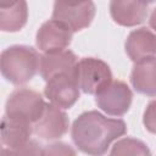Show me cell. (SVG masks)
Here are the masks:
<instances>
[{"mask_svg":"<svg viewBox=\"0 0 156 156\" xmlns=\"http://www.w3.org/2000/svg\"><path fill=\"white\" fill-rule=\"evenodd\" d=\"M126 132L127 126L123 119L108 118L98 111H87L74 119L71 136L82 152L102 155L110 144L124 135Z\"/></svg>","mask_w":156,"mask_h":156,"instance_id":"6da1fadb","label":"cell"},{"mask_svg":"<svg viewBox=\"0 0 156 156\" xmlns=\"http://www.w3.org/2000/svg\"><path fill=\"white\" fill-rule=\"evenodd\" d=\"M40 56L37 50L27 45H12L6 48L0 56V68L2 77L15 84L28 83L39 68Z\"/></svg>","mask_w":156,"mask_h":156,"instance_id":"7a4b0ae2","label":"cell"},{"mask_svg":"<svg viewBox=\"0 0 156 156\" xmlns=\"http://www.w3.org/2000/svg\"><path fill=\"white\" fill-rule=\"evenodd\" d=\"M1 143L6 149L2 154H41L40 145L30 139L33 123L20 116L5 115L1 121Z\"/></svg>","mask_w":156,"mask_h":156,"instance_id":"3957f363","label":"cell"},{"mask_svg":"<svg viewBox=\"0 0 156 156\" xmlns=\"http://www.w3.org/2000/svg\"><path fill=\"white\" fill-rule=\"evenodd\" d=\"M74 79L83 93L96 95L112 82V72L105 61L83 57L76 65Z\"/></svg>","mask_w":156,"mask_h":156,"instance_id":"277c9868","label":"cell"},{"mask_svg":"<svg viewBox=\"0 0 156 156\" xmlns=\"http://www.w3.org/2000/svg\"><path fill=\"white\" fill-rule=\"evenodd\" d=\"M95 11L91 0H55L52 18L68 26L72 32H78L90 26Z\"/></svg>","mask_w":156,"mask_h":156,"instance_id":"5b68a950","label":"cell"},{"mask_svg":"<svg viewBox=\"0 0 156 156\" xmlns=\"http://www.w3.org/2000/svg\"><path fill=\"white\" fill-rule=\"evenodd\" d=\"M45 105L46 104L38 91L29 88H18L9 95L5 115L20 116L34 123L41 116Z\"/></svg>","mask_w":156,"mask_h":156,"instance_id":"8992f818","label":"cell"},{"mask_svg":"<svg viewBox=\"0 0 156 156\" xmlns=\"http://www.w3.org/2000/svg\"><path fill=\"white\" fill-rule=\"evenodd\" d=\"M95 96L98 107L110 116H123L127 113L133 100L130 88L122 80H112Z\"/></svg>","mask_w":156,"mask_h":156,"instance_id":"52a82bcc","label":"cell"},{"mask_svg":"<svg viewBox=\"0 0 156 156\" xmlns=\"http://www.w3.org/2000/svg\"><path fill=\"white\" fill-rule=\"evenodd\" d=\"M45 96L55 106L67 110L79 99V87L72 74H57L46 82Z\"/></svg>","mask_w":156,"mask_h":156,"instance_id":"ba28073f","label":"cell"},{"mask_svg":"<svg viewBox=\"0 0 156 156\" xmlns=\"http://www.w3.org/2000/svg\"><path fill=\"white\" fill-rule=\"evenodd\" d=\"M69 127V121L60 107L46 104L41 116L33 123V133L45 140H55L63 136Z\"/></svg>","mask_w":156,"mask_h":156,"instance_id":"9c48e42d","label":"cell"},{"mask_svg":"<svg viewBox=\"0 0 156 156\" xmlns=\"http://www.w3.org/2000/svg\"><path fill=\"white\" fill-rule=\"evenodd\" d=\"M73 32L65 23L57 20H50L40 26L37 32L35 43L40 51L54 52L65 50L72 40Z\"/></svg>","mask_w":156,"mask_h":156,"instance_id":"30bf717a","label":"cell"},{"mask_svg":"<svg viewBox=\"0 0 156 156\" xmlns=\"http://www.w3.org/2000/svg\"><path fill=\"white\" fill-rule=\"evenodd\" d=\"M147 6V0H111L110 13L117 24L134 27L145 21Z\"/></svg>","mask_w":156,"mask_h":156,"instance_id":"8fae6325","label":"cell"},{"mask_svg":"<svg viewBox=\"0 0 156 156\" xmlns=\"http://www.w3.org/2000/svg\"><path fill=\"white\" fill-rule=\"evenodd\" d=\"M77 62V56L71 50L65 49L54 52H44L39 61V73L46 82L57 74L66 73L74 76Z\"/></svg>","mask_w":156,"mask_h":156,"instance_id":"7c38bea8","label":"cell"},{"mask_svg":"<svg viewBox=\"0 0 156 156\" xmlns=\"http://www.w3.org/2000/svg\"><path fill=\"white\" fill-rule=\"evenodd\" d=\"M126 52L134 62L155 56L156 34L146 27L132 30L126 40Z\"/></svg>","mask_w":156,"mask_h":156,"instance_id":"4fadbf2b","label":"cell"},{"mask_svg":"<svg viewBox=\"0 0 156 156\" xmlns=\"http://www.w3.org/2000/svg\"><path fill=\"white\" fill-rule=\"evenodd\" d=\"M130 83L135 89V91L147 96H156V57L155 56L135 62L130 74Z\"/></svg>","mask_w":156,"mask_h":156,"instance_id":"5bb4252c","label":"cell"},{"mask_svg":"<svg viewBox=\"0 0 156 156\" xmlns=\"http://www.w3.org/2000/svg\"><path fill=\"white\" fill-rule=\"evenodd\" d=\"M28 20V6L26 0H18L7 7H0V28L4 32H17L22 29Z\"/></svg>","mask_w":156,"mask_h":156,"instance_id":"9a60e30c","label":"cell"},{"mask_svg":"<svg viewBox=\"0 0 156 156\" xmlns=\"http://www.w3.org/2000/svg\"><path fill=\"white\" fill-rule=\"evenodd\" d=\"M111 155H150V150L141 140L134 138H123L118 140L111 152Z\"/></svg>","mask_w":156,"mask_h":156,"instance_id":"2e32d148","label":"cell"},{"mask_svg":"<svg viewBox=\"0 0 156 156\" xmlns=\"http://www.w3.org/2000/svg\"><path fill=\"white\" fill-rule=\"evenodd\" d=\"M145 128L152 133L156 134V99L150 101L145 108L144 118H143Z\"/></svg>","mask_w":156,"mask_h":156,"instance_id":"e0dca14e","label":"cell"},{"mask_svg":"<svg viewBox=\"0 0 156 156\" xmlns=\"http://www.w3.org/2000/svg\"><path fill=\"white\" fill-rule=\"evenodd\" d=\"M74 155L76 151L69 147V145L65 143H54L50 145H45L44 149L41 150V155Z\"/></svg>","mask_w":156,"mask_h":156,"instance_id":"ac0fdd59","label":"cell"},{"mask_svg":"<svg viewBox=\"0 0 156 156\" xmlns=\"http://www.w3.org/2000/svg\"><path fill=\"white\" fill-rule=\"evenodd\" d=\"M149 24H150V27L156 32V7L152 10V12H151V15H150Z\"/></svg>","mask_w":156,"mask_h":156,"instance_id":"d6986e66","label":"cell"},{"mask_svg":"<svg viewBox=\"0 0 156 156\" xmlns=\"http://www.w3.org/2000/svg\"><path fill=\"white\" fill-rule=\"evenodd\" d=\"M18 0H0V7H7L11 6L12 4L17 2Z\"/></svg>","mask_w":156,"mask_h":156,"instance_id":"ffe728a7","label":"cell"},{"mask_svg":"<svg viewBox=\"0 0 156 156\" xmlns=\"http://www.w3.org/2000/svg\"><path fill=\"white\" fill-rule=\"evenodd\" d=\"M154 1H156V0H147V2H149V4H151V2H154Z\"/></svg>","mask_w":156,"mask_h":156,"instance_id":"44dd1931","label":"cell"}]
</instances>
